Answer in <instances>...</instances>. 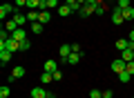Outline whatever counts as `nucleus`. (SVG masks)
I'll list each match as a JSON object with an SVG mask.
<instances>
[{
	"mask_svg": "<svg viewBox=\"0 0 134 98\" xmlns=\"http://www.w3.org/2000/svg\"><path fill=\"white\" fill-rule=\"evenodd\" d=\"M0 49H7V51H20V42L18 40H14V38H9V40H5V42H0Z\"/></svg>",
	"mask_w": 134,
	"mask_h": 98,
	"instance_id": "nucleus-1",
	"label": "nucleus"
},
{
	"mask_svg": "<svg viewBox=\"0 0 134 98\" xmlns=\"http://www.w3.org/2000/svg\"><path fill=\"white\" fill-rule=\"evenodd\" d=\"M16 9H18V7H16V5H7V2H5V5H0V18H2V20H5V16H14L16 14Z\"/></svg>",
	"mask_w": 134,
	"mask_h": 98,
	"instance_id": "nucleus-2",
	"label": "nucleus"
},
{
	"mask_svg": "<svg viewBox=\"0 0 134 98\" xmlns=\"http://www.w3.org/2000/svg\"><path fill=\"white\" fill-rule=\"evenodd\" d=\"M125 65H127L125 60H121V58H116V60H112V71H114V74L119 76L121 71H125Z\"/></svg>",
	"mask_w": 134,
	"mask_h": 98,
	"instance_id": "nucleus-3",
	"label": "nucleus"
},
{
	"mask_svg": "<svg viewBox=\"0 0 134 98\" xmlns=\"http://www.w3.org/2000/svg\"><path fill=\"white\" fill-rule=\"evenodd\" d=\"M123 9H119V7H114V9H112V22H114V25H121V22H123Z\"/></svg>",
	"mask_w": 134,
	"mask_h": 98,
	"instance_id": "nucleus-4",
	"label": "nucleus"
},
{
	"mask_svg": "<svg viewBox=\"0 0 134 98\" xmlns=\"http://www.w3.org/2000/svg\"><path fill=\"white\" fill-rule=\"evenodd\" d=\"M11 38H14V40H18V42L27 40V31H25V27H18L16 31H11Z\"/></svg>",
	"mask_w": 134,
	"mask_h": 98,
	"instance_id": "nucleus-5",
	"label": "nucleus"
},
{
	"mask_svg": "<svg viewBox=\"0 0 134 98\" xmlns=\"http://www.w3.org/2000/svg\"><path fill=\"white\" fill-rule=\"evenodd\" d=\"M81 58H83V54H81V51H72L69 56L65 58V62H67V65H76V62L81 60Z\"/></svg>",
	"mask_w": 134,
	"mask_h": 98,
	"instance_id": "nucleus-6",
	"label": "nucleus"
},
{
	"mask_svg": "<svg viewBox=\"0 0 134 98\" xmlns=\"http://www.w3.org/2000/svg\"><path fill=\"white\" fill-rule=\"evenodd\" d=\"M11 18L16 20V25H18V27H25V22H27V16H25V14H20L18 9H16V14L11 16Z\"/></svg>",
	"mask_w": 134,
	"mask_h": 98,
	"instance_id": "nucleus-7",
	"label": "nucleus"
},
{
	"mask_svg": "<svg viewBox=\"0 0 134 98\" xmlns=\"http://www.w3.org/2000/svg\"><path fill=\"white\" fill-rule=\"evenodd\" d=\"M94 9H96L94 5H83L78 14H81V18H87V16H92V14H94Z\"/></svg>",
	"mask_w": 134,
	"mask_h": 98,
	"instance_id": "nucleus-8",
	"label": "nucleus"
},
{
	"mask_svg": "<svg viewBox=\"0 0 134 98\" xmlns=\"http://www.w3.org/2000/svg\"><path fill=\"white\" fill-rule=\"evenodd\" d=\"M58 54H60V58L65 60V58L72 54V45H60V47H58Z\"/></svg>",
	"mask_w": 134,
	"mask_h": 98,
	"instance_id": "nucleus-9",
	"label": "nucleus"
},
{
	"mask_svg": "<svg viewBox=\"0 0 134 98\" xmlns=\"http://www.w3.org/2000/svg\"><path fill=\"white\" fill-rule=\"evenodd\" d=\"M47 94H49V91H45L43 87H34V89H31V96H34V98H47Z\"/></svg>",
	"mask_w": 134,
	"mask_h": 98,
	"instance_id": "nucleus-10",
	"label": "nucleus"
},
{
	"mask_svg": "<svg viewBox=\"0 0 134 98\" xmlns=\"http://www.w3.org/2000/svg\"><path fill=\"white\" fill-rule=\"evenodd\" d=\"M56 69H58V62L56 60H47V62H45V67H43V71H49V74H54Z\"/></svg>",
	"mask_w": 134,
	"mask_h": 98,
	"instance_id": "nucleus-11",
	"label": "nucleus"
},
{
	"mask_svg": "<svg viewBox=\"0 0 134 98\" xmlns=\"http://www.w3.org/2000/svg\"><path fill=\"white\" fill-rule=\"evenodd\" d=\"M69 14H74L69 5H60V7H58V16H63V18H65V16H69Z\"/></svg>",
	"mask_w": 134,
	"mask_h": 98,
	"instance_id": "nucleus-12",
	"label": "nucleus"
},
{
	"mask_svg": "<svg viewBox=\"0 0 134 98\" xmlns=\"http://www.w3.org/2000/svg\"><path fill=\"white\" fill-rule=\"evenodd\" d=\"M127 45H130V40H125V38H119V40H116V49H119V51H123V49H127Z\"/></svg>",
	"mask_w": 134,
	"mask_h": 98,
	"instance_id": "nucleus-13",
	"label": "nucleus"
},
{
	"mask_svg": "<svg viewBox=\"0 0 134 98\" xmlns=\"http://www.w3.org/2000/svg\"><path fill=\"white\" fill-rule=\"evenodd\" d=\"M123 18H125V20H132V22H134V7L123 9Z\"/></svg>",
	"mask_w": 134,
	"mask_h": 98,
	"instance_id": "nucleus-14",
	"label": "nucleus"
},
{
	"mask_svg": "<svg viewBox=\"0 0 134 98\" xmlns=\"http://www.w3.org/2000/svg\"><path fill=\"white\" fill-rule=\"evenodd\" d=\"M0 60H2V65L5 62L11 60V51H7V49H0Z\"/></svg>",
	"mask_w": 134,
	"mask_h": 98,
	"instance_id": "nucleus-15",
	"label": "nucleus"
},
{
	"mask_svg": "<svg viewBox=\"0 0 134 98\" xmlns=\"http://www.w3.org/2000/svg\"><path fill=\"white\" fill-rule=\"evenodd\" d=\"M27 7L29 9H40L43 7V0H27Z\"/></svg>",
	"mask_w": 134,
	"mask_h": 98,
	"instance_id": "nucleus-16",
	"label": "nucleus"
},
{
	"mask_svg": "<svg viewBox=\"0 0 134 98\" xmlns=\"http://www.w3.org/2000/svg\"><path fill=\"white\" fill-rule=\"evenodd\" d=\"M49 20H52V14H49V9H45V11H40V22H49Z\"/></svg>",
	"mask_w": 134,
	"mask_h": 98,
	"instance_id": "nucleus-17",
	"label": "nucleus"
},
{
	"mask_svg": "<svg viewBox=\"0 0 134 98\" xmlns=\"http://www.w3.org/2000/svg\"><path fill=\"white\" fill-rule=\"evenodd\" d=\"M11 76H14V78H23V76H25V67H14Z\"/></svg>",
	"mask_w": 134,
	"mask_h": 98,
	"instance_id": "nucleus-18",
	"label": "nucleus"
},
{
	"mask_svg": "<svg viewBox=\"0 0 134 98\" xmlns=\"http://www.w3.org/2000/svg\"><path fill=\"white\" fill-rule=\"evenodd\" d=\"M130 78H132V74H130L127 69H125V71H121V74H119V80H121V83H130Z\"/></svg>",
	"mask_w": 134,
	"mask_h": 98,
	"instance_id": "nucleus-19",
	"label": "nucleus"
},
{
	"mask_svg": "<svg viewBox=\"0 0 134 98\" xmlns=\"http://www.w3.org/2000/svg\"><path fill=\"white\" fill-rule=\"evenodd\" d=\"M40 80H43V85H49L54 80V76L49 74V71H43V76H40Z\"/></svg>",
	"mask_w": 134,
	"mask_h": 98,
	"instance_id": "nucleus-20",
	"label": "nucleus"
},
{
	"mask_svg": "<svg viewBox=\"0 0 134 98\" xmlns=\"http://www.w3.org/2000/svg\"><path fill=\"white\" fill-rule=\"evenodd\" d=\"M31 31L40 36V33H43V22H31Z\"/></svg>",
	"mask_w": 134,
	"mask_h": 98,
	"instance_id": "nucleus-21",
	"label": "nucleus"
},
{
	"mask_svg": "<svg viewBox=\"0 0 134 98\" xmlns=\"http://www.w3.org/2000/svg\"><path fill=\"white\" fill-rule=\"evenodd\" d=\"M5 29H7V31H9V33H11V31H16V29H18V25H16V20H14V18H11V20H9V22H7V25H5Z\"/></svg>",
	"mask_w": 134,
	"mask_h": 98,
	"instance_id": "nucleus-22",
	"label": "nucleus"
},
{
	"mask_svg": "<svg viewBox=\"0 0 134 98\" xmlns=\"http://www.w3.org/2000/svg\"><path fill=\"white\" fill-rule=\"evenodd\" d=\"M9 96H11V89L7 87V85H5V87H0V98H9Z\"/></svg>",
	"mask_w": 134,
	"mask_h": 98,
	"instance_id": "nucleus-23",
	"label": "nucleus"
},
{
	"mask_svg": "<svg viewBox=\"0 0 134 98\" xmlns=\"http://www.w3.org/2000/svg\"><path fill=\"white\" fill-rule=\"evenodd\" d=\"M29 47H31V42H29V38H27V40H23V42H20V51H27Z\"/></svg>",
	"mask_w": 134,
	"mask_h": 98,
	"instance_id": "nucleus-24",
	"label": "nucleus"
},
{
	"mask_svg": "<svg viewBox=\"0 0 134 98\" xmlns=\"http://www.w3.org/2000/svg\"><path fill=\"white\" fill-rule=\"evenodd\" d=\"M116 7H119V9H127V7H132V5H130V0H119Z\"/></svg>",
	"mask_w": 134,
	"mask_h": 98,
	"instance_id": "nucleus-25",
	"label": "nucleus"
},
{
	"mask_svg": "<svg viewBox=\"0 0 134 98\" xmlns=\"http://www.w3.org/2000/svg\"><path fill=\"white\" fill-rule=\"evenodd\" d=\"M90 98H103V91H98V89H92V91H90Z\"/></svg>",
	"mask_w": 134,
	"mask_h": 98,
	"instance_id": "nucleus-26",
	"label": "nucleus"
},
{
	"mask_svg": "<svg viewBox=\"0 0 134 98\" xmlns=\"http://www.w3.org/2000/svg\"><path fill=\"white\" fill-rule=\"evenodd\" d=\"M56 7H60L58 0H47V9H56Z\"/></svg>",
	"mask_w": 134,
	"mask_h": 98,
	"instance_id": "nucleus-27",
	"label": "nucleus"
},
{
	"mask_svg": "<svg viewBox=\"0 0 134 98\" xmlns=\"http://www.w3.org/2000/svg\"><path fill=\"white\" fill-rule=\"evenodd\" d=\"M94 14H96V16H103V14H105V7H103V5H98V7L94 9Z\"/></svg>",
	"mask_w": 134,
	"mask_h": 98,
	"instance_id": "nucleus-28",
	"label": "nucleus"
},
{
	"mask_svg": "<svg viewBox=\"0 0 134 98\" xmlns=\"http://www.w3.org/2000/svg\"><path fill=\"white\" fill-rule=\"evenodd\" d=\"M52 76H54V80H56V83H58V80H63V74H60V69H56Z\"/></svg>",
	"mask_w": 134,
	"mask_h": 98,
	"instance_id": "nucleus-29",
	"label": "nucleus"
},
{
	"mask_svg": "<svg viewBox=\"0 0 134 98\" xmlns=\"http://www.w3.org/2000/svg\"><path fill=\"white\" fill-rule=\"evenodd\" d=\"M125 69H127V71H130V74H132V76H134V60H130V62H127V65H125Z\"/></svg>",
	"mask_w": 134,
	"mask_h": 98,
	"instance_id": "nucleus-30",
	"label": "nucleus"
},
{
	"mask_svg": "<svg viewBox=\"0 0 134 98\" xmlns=\"http://www.w3.org/2000/svg\"><path fill=\"white\" fill-rule=\"evenodd\" d=\"M16 7H27V0H16Z\"/></svg>",
	"mask_w": 134,
	"mask_h": 98,
	"instance_id": "nucleus-31",
	"label": "nucleus"
},
{
	"mask_svg": "<svg viewBox=\"0 0 134 98\" xmlns=\"http://www.w3.org/2000/svg\"><path fill=\"white\" fill-rule=\"evenodd\" d=\"M72 51H81V45L78 42H72Z\"/></svg>",
	"mask_w": 134,
	"mask_h": 98,
	"instance_id": "nucleus-32",
	"label": "nucleus"
},
{
	"mask_svg": "<svg viewBox=\"0 0 134 98\" xmlns=\"http://www.w3.org/2000/svg\"><path fill=\"white\" fill-rule=\"evenodd\" d=\"M103 98H112V89H105L103 91Z\"/></svg>",
	"mask_w": 134,
	"mask_h": 98,
	"instance_id": "nucleus-33",
	"label": "nucleus"
},
{
	"mask_svg": "<svg viewBox=\"0 0 134 98\" xmlns=\"http://www.w3.org/2000/svg\"><path fill=\"white\" fill-rule=\"evenodd\" d=\"M127 40H130V42H134V29L130 31V38H127Z\"/></svg>",
	"mask_w": 134,
	"mask_h": 98,
	"instance_id": "nucleus-34",
	"label": "nucleus"
},
{
	"mask_svg": "<svg viewBox=\"0 0 134 98\" xmlns=\"http://www.w3.org/2000/svg\"><path fill=\"white\" fill-rule=\"evenodd\" d=\"M78 5H87V0H78Z\"/></svg>",
	"mask_w": 134,
	"mask_h": 98,
	"instance_id": "nucleus-35",
	"label": "nucleus"
},
{
	"mask_svg": "<svg viewBox=\"0 0 134 98\" xmlns=\"http://www.w3.org/2000/svg\"><path fill=\"white\" fill-rule=\"evenodd\" d=\"M47 98H54V94H52V91H49V94H47Z\"/></svg>",
	"mask_w": 134,
	"mask_h": 98,
	"instance_id": "nucleus-36",
	"label": "nucleus"
},
{
	"mask_svg": "<svg viewBox=\"0 0 134 98\" xmlns=\"http://www.w3.org/2000/svg\"><path fill=\"white\" fill-rule=\"evenodd\" d=\"M29 98H34V96H29Z\"/></svg>",
	"mask_w": 134,
	"mask_h": 98,
	"instance_id": "nucleus-37",
	"label": "nucleus"
},
{
	"mask_svg": "<svg viewBox=\"0 0 134 98\" xmlns=\"http://www.w3.org/2000/svg\"><path fill=\"white\" fill-rule=\"evenodd\" d=\"M132 98H134V96H132Z\"/></svg>",
	"mask_w": 134,
	"mask_h": 98,
	"instance_id": "nucleus-38",
	"label": "nucleus"
}]
</instances>
